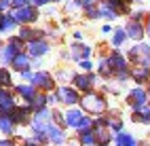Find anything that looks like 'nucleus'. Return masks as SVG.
<instances>
[{
	"label": "nucleus",
	"instance_id": "obj_1",
	"mask_svg": "<svg viewBox=\"0 0 150 146\" xmlns=\"http://www.w3.org/2000/svg\"><path fill=\"white\" fill-rule=\"evenodd\" d=\"M81 106H83L85 110L93 112V114H99V112L106 108V100H104L102 95L91 93V95H87V97H83V100H81Z\"/></svg>",
	"mask_w": 150,
	"mask_h": 146
},
{
	"label": "nucleus",
	"instance_id": "obj_2",
	"mask_svg": "<svg viewBox=\"0 0 150 146\" xmlns=\"http://www.w3.org/2000/svg\"><path fill=\"white\" fill-rule=\"evenodd\" d=\"M36 17H38V13L32 6H21V9H17V11L13 13V19L17 23H30V21H34Z\"/></svg>",
	"mask_w": 150,
	"mask_h": 146
},
{
	"label": "nucleus",
	"instance_id": "obj_3",
	"mask_svg": "<svg viewBox=\"0 0 150 146\" xmlns=\"http://www.w3.org/2000/svg\"><path fill=\"white\" fill-rule=\"evenodd\" d=\"M129 104H131L133 110L137 112V110L146 104V91H144V89H133L131 93H129Z\"/></svg>",
	"mask_w": 150,
	"mask_h": 146
},
{
	"label": "nucleus",
	"instance_id": "obj_4",
	"mask_svg": "<svg viewBox=\"0 0 150 146\" xmlns=\"http://www.w3.org/2000/svg\"><path fill=\"white\" fill-rule=\"evenodd\" d=\"M57 97H59L64 104H70V106L76 104L78 100H81V97H78V93H76L74 89H70V87H62V89L57 91Z\"/></svg>",
	"mask_w": 150,
	"mask_h": 146
},
{
	"label": "nucleus",
	"instance_id": "obj_5",
	"mask_svg": "<svg viewBox=\"0 0 150 146\" xmlns=\"http://www.w3.org/2000/svg\"><path fill=\"white\" fill-rule=\"evenodd\" d=\"M125 32H127V36H131L133 40H139V38L144 36V28L139 26L137 21H133V19H131V21L127 23V30H125Z\"/></svg>",
	"mask_w": 150,
	"mask_h": 146
},
{
	"label": "nucleus",
	"instance_id": "obj_6",
	"mask_svg": "<svg viewBox=\"0 0 150 146\" xmlns=\"http://www.w3.org/2000/svg\"><path fill=\"white\" fill-rule=\"evenodd\" d=\"M34 85L42 87V89H51V87H53V79L47 72H38V74H34Z\"/></svg>",
	"mask_w": 150,
	"mask_h": 146
},
{
	"label": "nucleus",
	"instance_id": "obj_7",
	"mask_svg": "<svg viewBox=\"0 0 150 146\" xmlns=\"http://www.w3.org/2000/svg\"><path fill=\"white\" fill-rule=\"evenodd\" d=\"M47 133H49V140L55 142V144H64V142H66V135L62 133V129H59V127L47 125Z\"/></svg>",
	"mask_w": 150,
	"mask_h": 146
},
{
	"label": "nucleus",
	"instance_id": "obj_8",
	"mask_svg": "<svg viewBox=\"0 0 150 146\" xmlns=\"http://www.w3.org/2000/svg\"><path fill=\"white\" fill-rule=\"evenodd\" d=\"M47 51H49L47 43H42V40H32V43H30V55L38 57V55H45Z\"/></svg>",
	"mask_w": 150,
	"mask_h": 146
},
{
	"label": "nucleus",
	"instance_id": "obj_9",
	"mask_svg": "<svg viewBox=\"0 0 150 146\" xmlns=\"http://www.w3.org/2000/svg\"><path fill=\"white\" fill-rule=\"evenodd\" d=\"M74 83H76V87H78V89H83V91H89V89L93 87V76L78 74V76H74Z\"/></svg>",
	"mask_w": 150,
	"mask_h": 146
},
{
	"label": "nucleus",
	"instance_id": "obj_10",
	"mask_svg": "<svg viewBox=\"0 0 150 146\" xmlns=\"http://www.w3.org/2000/svg\"><path fill=\"white\" fill-rule=\"evenodd\" d=\"M81 121H83V112H78V110H70L66 114V125H70V127H76L78 129Z\"/></svg>",
	"mask_w": 150,
	"mask_h": 146
},
{
	"label": "nucleus",
	"instance_id": "obj_11",
	"mask_svg": "<svg viewBox=\"0 0 150 146\" xmlns=\"http://www.w3.org/2000/svg\"><path fill=\"white\" fill-rule=\"evenodd\" d=\"M13 66H15V70H21V72H25L28 68H30V57L19 53V55L15 57V60H13Z\"/></svg>",
	"mask_w": 150,
	"mask_h": 146
},
{
	"label": "nucleus",
	"instance_id": "obj_12",
	"mask_svg": "<svg viewBox=\"0 0 150 146\" xmlns=\"http://www.w3.org/2000/svg\"><path fill=\"white\" fill-rule=\"evenodd\" d=\"M116 146H137V142H135V138L133 135H129V133H118L116 135Z\"/></svg>",
	"mask_w": 150,
	"mask_h": 146
},
{
	"label": "nucleus",
	"instance_id": "obj_13",
	"mask_svg": "<svg viewBox=\"0 0 150 146\" xmlns=\"http://www.w3.org/2000/svg\"><path fill=\"white\" fill-rule=\"evenodd\" d=\"M78 140H81V144H85V146H93L95 144V133L89 129V131H81L78 133Z\"/></svg>",
	"mask_w": 150,
	"mask_h": 146
},
{
	"label": "nucleus",
	"instance_id": "obj_14",
	"mask_svg": "<svg viewBox=\"0 0 150 146\" xmlns=\"http://www.w3.org/2000/svg\"><path fill=\"white\" fill-rule=\"evenodd\" d=\"M148 76H150V68H137V70H133V79L137 83H146L148 81Z\"/></svg>",
	"mask_w": 150,
	"mask_h": 146
},
{
	"label": "nucleus",
	"instance_id": "obj_15",
	"mask_svg": "<svg viewBox=\"0 0 150 146\" xmlns=\"http://www.w3.org/2000/svg\"><path fill=\"white\" fill-rule=\"evenodd\" d=\"M17 91L21 93V95L25 97V100H30V102H32L34 97H36V91H34V87H30V85H19V87H17Z\"/></svg>",
	"mask_w": 150,
	"mask_h": 146
},
{
	"label": "nucleus",
	"instance_id": "obj_16",
	"mask_svg": "<svg viewBox=\"0 0 150 146\" xmlns=\"http://www.w3.org/2000/svg\"><path fill=\"white\" fill-rule=\"evenodd\" d=\"M45 104H47V97L45 95H36L32 102H30V108H34V110H42L45 108Z\"/></svg>",
	"mask_w": 150,
	"mask_h": 146
},
{
	"label": "nucleus",
	"instance_id": "obj_17",
	"mask_svg": "<svg viewBox=\"0 0 150 146\" xmlns=\"http://www.w3.org/2000/svg\"><path fill=\"white\" fill-rule=\"evenodd\" d=\"M89 53H91V49H89V47H74L72 57H74V60H83V57H87Z\"/></svg>",
	"mask_w": 150,
	"mask_h": 146
},
{
	"label": "nucleus",
	"instance_id": "obj_18",
	"mask_svg": "<svg viewBox=\"0 0 150 146\" xmlns=\"http://www.w3.org/2000/svg\"><path fill=\"white\" fill-rule=\"evenodd\" d=\"M0 129H2L4 133H13V121H11V116H2V119H0Z\"/></svg>",
	"mask_w": 150,
	"mask_h": 146
},
{
	"label": "nucleus",
	"instance_id": "obj_19",
	"mask_svg": "<svg viewBox=\"0 0 150 146\" xmlns=\"http://www.w3.org/2000/svg\"><path fill=\"white\" fill-rule=\"evenodd\" d=\"M108 142H110V135H108V131L99 129V131L95 133V144H99V146H106Z\"/></svg>",
	"mask_w": 150,
	"mask_h": 146
},
{
	"label": "nucleus",
	"instance_id": "obj_20",
	"mask_svg": "<svg viewBox=\"0 0 150 146\" xmlns=\"http://www.w3.org/2000/svg\"><path fill=\"white\" fill-rule=\"evenodd\" d=\"M125 38H127V32H125V30H116L114 36H112V43L118 47V45H123V43H125Z\"/></svg>",
	"mask_w": 150,
	"mask_h": 146
},
{
	"label": "nucleus",
	"instance_id": "obj_21",
	"mask_svg": "<svg viewBox=\"0 0 150 146\" xmlns=\"http://www.w3.org/2000/svg\"><path fill=\"white\" fill-rule=\"evenodd\" d=\"M11 85V74L6 70H0V87H8Z\"/></svg>",
	"mask_w": 150,
	"mask_h": 146
},
{
	"label": "nucleus",
	"instance_id": "obj_22",
	"mask_svg": "<svg viewBox=\"0 0 150 146\" xmlns=\"http://www.w3.org/2000/svg\"><path fill=\"white\" fill-rule=\"evenodd\" d=\"M19 38H21V40H28V38H32V30H28V28H23V30L19 32Z\"/></svg>",
	"mask_w": 150,
	"mask_h": 146
},
{
	"label": "nucleus",
	"instance_id": "obj_23",
	"mask_svg": "<svg viewBox=\"0 0 150 146\" xmlns=\"http://www.w3.org/2000/svg\"><path fill=\"white\" fill-rule=\"evenodd\" d=\"M95 2H97V0H78V4H81V6H87V9L93 6Z\"/></svg>",
	"mask_w": 150,
	"mask_h": 146
},
{
	"label": "nucleus",
	"instance_id": "obj_24",
	"mask_svg": "<svg viewBox=\"0 0 150 146\" xmlns=\"http://www.w3.org/2000/svg\"><path fill=\"white\" fill-rule=\"evenodd\" d=\"M13 4H15L17 9H21V6H25V4H28V0H13Z\"/></svg>",
	"mask_w": 150,
	"mask_h": 146
},
{
	"label": "nucleus",
	"instance_id": "obj_25",
	"mask_svg": "<svg viewBox=\"0 0 150 146\" xmlns=\"http://www.w3.org/2000/svg\"><path fill=\"white\" fill-rule=\"evenodd\" d=\"M81 68H83V70H91V62H81Z\"/></svg>",
	"mask_w": 150,
	"mask_h": 146
},
{
	"label": "nucleus",
	"instance_id": "obj_26",
	"mask_svg": "<svg viewBox=\"0 0 150 146\" xmlns=\"http://www.w3.org/2000/svg\"><path fill=\"white\" fill-rule=\"evenodd\" d=\"M0 146H13V142L11 140H4V142H0Z\"/></svg>",
	"mask_w": 150,
	"mask_h": 146
},
{
	"label": "nucleus",
	"instance_id": "obj_27",
	"mask_svg": "<svg viewBox=\"0 0 150 146\" xmlns=\"http://www.w3.org/2000/svg\"><path fill=\"white\" fill-rule=\"evenodd\" d=\"M32 2H34V4H38V6H40V4H45V2H49V0H32Z\"/></svg>",
	"mask_w": 150,
	"mask_h": 146
},
{
	"label": "nucleus",
	"instance_id": "obj_28",
	"mask_svg": "<svg viewBox=\"0 0 150 146\" xmlns=\"http://www.w3.org/2000/svg\"><path fill=\"white\" fill-rule=\"evenodd\" d=\"M25 146H38V144H34V142H28V144H25Z\"/></svg>",
	"mask_w": 150,
	"mask_h": 146
},
{
	"label": "nucleus",
	"instance_id": "obj_29",
	"mask_svg": "<svg viewBox=\"0 0 150 146\" xmlns=\"http://www.w3.org/2000/svg\"><path fill=\"white\" fill-rule=\"evenodd\" d=\"M146 30H148V34H150V21H148V28H146Z\"/></svg>",
	"mask_w": 150,
	"mask_h": 146
}]
</instances>
